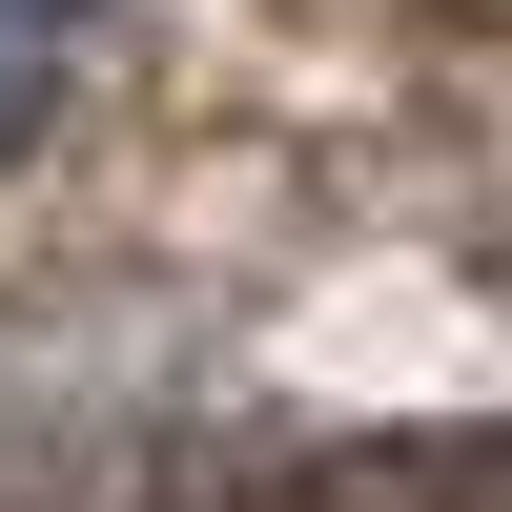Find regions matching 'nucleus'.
I'll return each mask as SVG.
<instances>
[{
    "label": "nucleus",
    "instance_id": "obj_1",
    "mask_svg": "<svg viewBox=\"0 0 512 512\" xmlns=\"http://www.w3.org/2000/svg\"><path fill=\"white\" fill-rule=\"evenodd\" d=\"M62 41H82V0H0V123L62 82Z\"/></svg>",
    "mask_w": 512,
    "mask_h": 512
}]
</instances>
